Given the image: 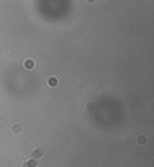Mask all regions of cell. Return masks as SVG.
<instances>
[{"label":"cell","instance_id":"6da1fadb","mask_svg":"<svg viewBox=\"0 0 154 167\" xmlns=\"http://www.w3.org/2000/svg\"><path fill=\"white\" fill-rule=\"evenodd\" d=\"M45 154H46V151H45L43 147H35L31 151V158H34L35 160H39V159L45 158Z\"/></svg>","mask_w":154,"mask_h":167},{"label":"cell","instance_id":"7a4b0ae2","mask_svg":"<svg viewBox=\"0 0 154 167\" xmlns=\"http://www.w3.org/2000/svg\"><path fill=\"white\" fill-rule=\"evenodd\" d=\"M58 83H60V80H58V78H57V76H50L49 79H47L46 84H47V87L54 88V87H57V86H58Z\"/></svg>","mask_w":154,"mask_h":167},{"label":"cell","instance_id":"3957f363","mask_svg":"<svg viewBox=\"0 0 154 167\" xmlns=\"http://www.w3.org/2000/svg\"><path fill=\"white\" fill-rule=\"evenodd\" d=\"M22 167H38V163L34 158H29L22 163Z\"/></svg>","mask_w":154,"mask_h":167},{"label":"cell","instance_id":"277c9868","mask_svg":"<svg viewBox=\"0 0 154 167\" xmlns=\"http://www.w3.org/2000/svg\"><path fill=\"white\" fill-rule=\"evenodd\" d=\"M23 67L26 68L27 71H31V69H34V67H35V61H34V60H31V59H27V60H24V63H23Z\"/></svg>","mask_w":154,"mask_h":167},{"label":"cell","instance_id":"5b68a950","mask_svg":"<svg viewBox=\"0 0 154 167\" xmlns=\"http://www.w3.org/2000/svg\"><path fill=\"white\" fill-rule=\"evenodd\" d=\"M137 143L139 144V145H145V144L147 143V136L143 135V133H139V135L137 136Z\"/></svg>","mask_w":154,"mask_h":167},{"label":"cell","instance_id":"8992f818","mask_svg":"<svg viewBox=\"0 0 154 167\" xmlns=\"http://www.w3.org/2000/svg\"><path fill=\"white\" fill-rule=\"evenodd\" d=\"M11 132L14 133V135H21V132H22V125H21V124H12Z\"/></svg>","mask_w":154,"mask_h":167},{"label":"cell","instance_id":"52a82bcc","mask_svg":"<svg viewBox=\"0 0 154 167\" xmlns=\"http://www.w3.org/2000/svg\"><path fill=\"white\" fill-rule=\"evenodd\" d=\"M85 110L87 111H93L95 110V103L93 102H87L85 103Z\"/></svg>","mask_w":154,"mask_h":167},{"label":"cell","instance_id":"ba28073f","mask_svg":"<svg viewBox=\"0 0 154 167\" xmlns=\"http://www.w3.org/2000/svg\"><path fill=\"white\" fill-rule=\"evenodd\" d=\"M11 57H12V59H18V52H12L11 53Z\"/></svg>","mask_w":154,"mask_h":167},{"label":"cell","instance_id":"9c48e42d","mask_svg":"<svg viewBox=\"0 0 154 167\" xmlns=\"http://www.w3.org/2000/svg\"><path fill=\"white\" fill-rule=\"evenodd\" d=\"M85 1H87V3H95L96 0H85Z\"/></svg>","mask_w":154,"mask_h":167}]
</instances>
